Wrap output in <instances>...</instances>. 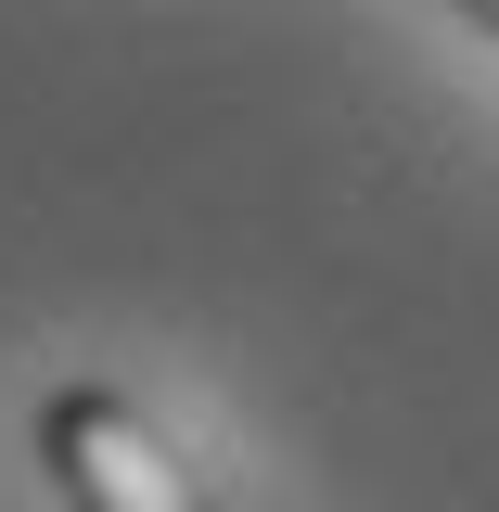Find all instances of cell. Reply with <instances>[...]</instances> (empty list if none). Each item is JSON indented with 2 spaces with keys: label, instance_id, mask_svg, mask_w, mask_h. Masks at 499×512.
<instances>
[{
  "label": "cell",
  "instance_id": "cell-1",
  "mask_svg": "<svg viewBox=\"0 0 499 512\" xmlns=\"http://www.w3.org/2000/svg\"><path fill=\"white\" fill-rule=\"evenodd\" d=\"M39 461H52V487L77 512H218L205 474L128 410L116 384H64L52 410H39Z\"/></svg>",
  "mask_w": 499,
  "mask_h": 512
},
{
  "label": "cell",
  "instance_id": "cell-2",
  "mask_svg": "<svg viewBox=\"0 0 499 512\" xmlns=\"http://www.w3.org/2000/svg\"><path fill=\"white\" fill-rule=\"evenodd\" d=\"M461 26H487V39H499V0H474V13H461Z\"/></svg>",
  "mask_w": 499,
  "mask_h": 512
}]
</instances>
